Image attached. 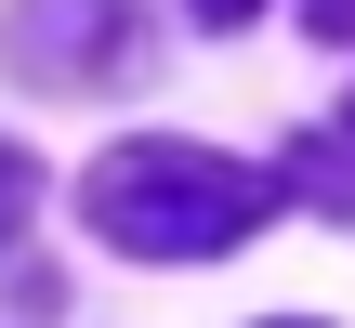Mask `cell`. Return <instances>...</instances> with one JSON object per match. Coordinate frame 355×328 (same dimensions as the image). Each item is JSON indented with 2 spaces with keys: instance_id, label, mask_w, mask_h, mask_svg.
I'll return each instance as SVG.
<instances>
[{
  "instance_id": "2",
  "label": "cell",
  "mask_w": 355,
  "mask_h": 328,
  "mask_svg": "<svg viewBox=\"0 0 355 328\" xmlns=\"http://www.w3.org/2000/svg\"><path fill=\"white\" fill-rule=\"evenodd\" d=\"M132 53V0H13V66H40V79H105Z\"/></svg>"
},
{
  "instance_id": "4",
  "label": "cell",
  "mask_w": 355,
  "mask_h": 328,
  "mask_svg": "<svg viewBox=\"0 0 355 328\" xmlns=\"http://www.w3.org/2000/svg\"><path fill=\"white\" fill-rule=\"evenodd\" d=\"M184 13H198V26H250L263 0H184Z\"/></svg>"
},
{
  "instance_id": "5",
  "label": "cell",
  "mask_w": 355,
  "mask_h": 328,
  "mask_svg": "<svg viewBox=\"0 0 355 328\" xmlns=\"http://www.w3.org/2000/svg\"><path fill=\"white\" fill-rule=\"evenodd\" d=\"M316 13V39H355V0H303Z\"/></svg>"
},
{
  "instance_id": "6",
  "label": "cell",
  "mask_w": 355,
  "mask_h": 328,
  "mask_svg": "<svg viewBox=\"0 0 355 328\" xmlns=\"http://www.w3.org/2000/svg\"><path fill=\"white\" fill-rule=\"evenodd\" d=\"M277 328H316V316H277Z\"/></svg>"
},
{
  "instance_id": "3",
  "label": "cell",
  "mask_w": 355,
  "mask_h": 328,
  "mask_svg": "<svg viewBox=\"0 0 355 328\" xmlns=\"http://www.w3.org/2000/svg\"><path fill=\"white\" fill-rule=\"evenodd\" d=\"M26 210H40V171H26V145H0V237H26Z\"/></svg>"
},
{
  "instance_id": "1",
  "label": "cell",
  "mask_w": 355,
  "mask_h": 328,
  "mask_svg": "<svg viewBox=\"0 0 355 328\" xmlns=\"http://www.w3.org/2000/svg\"><path fill=\"white\" fill-rule=\"evenodd\" d=\"M79 210H92V237L132 250V263H211V250H237V237L277 210V171L211 158V145H119V158H92Z\"/></svg>"
}]
</instances>
